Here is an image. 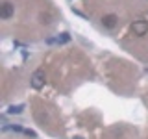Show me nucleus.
Instances as JSON below:
<instances>
[{
  "mask_svg": "<svg viewBox=\"0 0 148 139\" xmlns=\"http://www.w3.org/2000/svg\"><path fill=\"white\" fill-rule=\"evenodd\" d=\"M74 139H82V137H74Z\"/></svg>",
  "mask_w": 148,
  "mask_h": 139,
  "instance_id": "nucleus-8",
  "label": "nucleus"
},
{
  "mask_svg": "<svg viewBox=\"0 0 148 139\" xmlns=\"http://www.w3.org/2000/svg\"><path fill=\"white\" fill-rule=\"evenodd\" d=\"M117 15H113V13H109V15H106V17H102V26L104 28H115L117 26Z\"/></svg>",
  "mask_w": 148,
  "mask_h": 139,
  "instance_id": "nucleus-4",
  "label": "nucleus"
},
{
  "mask_svg": "<svg viewBox=\"0 0 148 139\" xmlns=\"http://www.w3.org/2000/svg\"><path fill=\"white\" fill-rule=\"evenodd\" d=\"M24 133H26V136H30V137H37V133L34 132V130H24Z\"/></svg>",
  "mask_w": 148,
  "mask_h": 139,
  "instance_id": "nucleus-7",
  "label": "nucleus"
},
{
  "mask_svg": "<svg viewBox=\"0 0 148 139\" xmlns=\"http://www.w3.org/2000/svg\"><path fill=\"white\" fill-rule=\"evenodd\" d=\"M22 109H24V104L9 106V108H8V113H9V115H18V113H22Z\"/></svg>",
  "mask_w": 148,
  "mask_h": 139,
  "instance_id": "nucleus-6",
  "label": "nucleus"
},
{
  "mask_svg": "<svg viewBox=\"0 0 148 139\" xmlns=\"http://www.w3.org/2000/svg\"><path fill=\"white\" fill-rule=\"evenodd\" d=\"M71 41V34H67V32H63V34H59L56 39H48V43H69Z\"/></svg>",
  "mask_w": 148,
  "mask_h": 139,
  "instance_id": "nucleus-5",
  "label": "nucleus"
},
{
  "mask_svg": "<svg viewBox=\"0 0 148 139\" xmlns=\"http://www.w3.org/2000/svg\"><path fill=\"white\" fill-rule=\"evenodd\" d=\"M45 82H46V74H45L43 69H37V71L32 74V78H30V83H32L34 89H43Z\"/></svg>",
  "mask_w": 148,
  "mask_h": 139,
  "instance_id": "nucleus-1",
  "label": "nucleus"
},
{
  "mask_svg": "<svg viewBox=\"0 0 148 139\" xmlns=\"http://www.w3.org/2000/svg\"><path fill=\"white\" fill-rule=\"evenodd\" d=\"M13 11H15V6H13L11 2H4L2 8H0V17L2 19H11Z\"/></svg>",
  "mask_w": 148,
  "mask_h": 139,
  "instance_id": "nucleus-3",
  "label": "nucleus"
},
{
  "mask_svg": "<svg viewBox=\"0 0 148 139\" xmlns=\"http://www.w3.org/2000/svg\"><path fill=\"white\" fill-rule=\"evenodd\" d=\"M132 32L135 35H145L146 32H148V22L146 21H135V22H133V26H132Z\"/></svg>",
  "mask_w": 148,
  "mask_h": 139,
  "instance_id": "nucleus-2",
  "label": "nucleus"
}]
</instances>
